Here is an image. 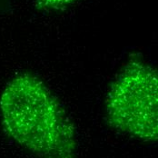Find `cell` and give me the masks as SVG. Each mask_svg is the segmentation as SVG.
<instances>
[{"mask_svg":"<svg viewBox=\"0 0 158 158\" xmlns=\"http://www.w3.org/2000/svg\"><path fill=\"white\" fill-rule=\"evenodd\" d=\"M76 0H38L39 4L49 9H60L69 6Z\"/></svg>","mask_w":158,"mask_h":158,"instance_id":"3","label":"cell"},{"mask_svg":"<svg viewBox=\"0 0 158 158\" xmlns=\"http://www.w3.org/2000/svg\"><path fill=\"white\" fill-rule=\"evenodd\" d=\"M7 6V0H0V11Z\"/></svg>","mask_w":158,"mask_h":158,"instance_id":"4","label":"cell"},{"mask_svg":"<svg viewBox=\"0 0 158 158\" xmlns=\"http://www.w3.org/2000/svg\"><path fill=\"white\" fill-rule=\"evenodd\" d=\"M111 127L143 142L158 138V77L142 58L132 56L113 81L106 98Z\"/></svg>","mask_w":158,"mask_h":158,"instance_id":"2","label":"cell"},{"mask_svg":"<svg viewBox=\"0 0 158 158\" xmlns=\"http://www.w3.org/2000/svg\"><path fill=\"white\" fill-rule=\"evenodd\" d=\"M8 136L38 158H75V127L57 98L37 77L16 75L0 96Z\"/></svg>","mask_w":158,"mask_h":158,"instance_id":"1","label":"cell"}]
</instances>
